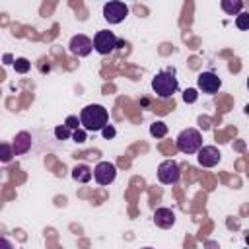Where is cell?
Here are the masks:
<instances>
[{
	"label": "cell",
	"instance_id": "24",
	"mask_svg": "<svg viewBox=\"0 0 249 249\" xmlns=\"http://www.w3.org/2000/svg\"><path fill=\"white\" fill-rule=\"evenodd\" d=\"M0 249H14V243L8 237H0Z\"/></svg>",
	"mask_w": 249,
	"mask_h": 249
},
{
	"label": "cell",
	"instance_id": "26",
	"mask_svg": "<svg viewBox=\"0 0 249 249\" xmlns=\"http://www.w3.org/2000/svg\"><path fill=\"white\" fill-rule=\"evenodd\" d=\"M142 249H154V247H142Z\"/></svg>",
	"mask_w": 249,
	"mask_h": 249
},
{
	"label": "cell",
	"instance_id": "14",
	"mask_svg": "<svg viewBox=\"0 0 249 249\" xmlns=\"http://www.w3.org/2000/svg\"><path fill=\"white\" fill-rule=\"evenodd\" d=\"M220 6H222V10H224L228 16H237V14H241V10H243V2H241V0H222Z\"/></svg>",
	"mask_w": 249,
	"mask_h": 249
},
{
	"label": "cell",
	"instance_id": "12",
	"mask_svg": "<svg viewBox=\"0 0 249 249\" xmlns=\"http://www.w3.org/2000/svg\"><path fill=\"white\" fill-rule=\"evenodd\" d=\"M31 148V134L21 130L14 136V142H12V150H14V156H21V154H27Z\"/></svg>",
	"mask_w": 249,
	"mask_h": 249
},
{
	"label": "cell",
	"instance_id": "3",
	"mask_svg": "<svg viewBox=\"0 0 249 249\" xmlns=\"http://www.w3.org/2000/svg\"><path fill=\"white\" fill-rule=\"evenodd\" d=\"M202 146V134L196 128H185L177 136V150L183 154H196Z\"/></svg>",
	"mask_w": 249,
	"mask_h": 249
},
{
	"label": "cell",
	"instance_id": "17",
	"mask_svg": "<svg viewBox=\"0 0 249 249\" xmlns=\"http://www.w3.org/2000/svg\"><path fill=\"white\" fill-rule=\"evenodd\" d=\"M14 68H16V72H19V74H27V72H29V68H31V62H29L27 58L19 56V58H16V60H14Z\"/></svg>",
	"mask_w": 249,
	"mask_h": 249
},
{
	"label": "cell",
	"instance_id": "1",
	"mask_svg": "<svg viewBox=\"0 0 249 249\" xmlns=\"http://www.w3.org/2000/svg\"><path fill=\"white\" fill-rule=\"evenodd\" d=\"M105 124H109V113L103 105L91 103V105H86L80 111V126L86 132H97Z\"/></svg>",
	"mask_w": 249,
	"mask_h": 249
},
{
	"label": "cell",
	"instance_id": "23",
	"mask_svg": "<svg viewBox=\"0 0 249 249\" xmlns=\"http://www.w3.org/2000/svg\"><path fill=\"white\" fill-rule=\"evenodd\" d=\"M101 134H103V138H113V136L117 134V130H115L113 124H105V126L101 128Z\"/></svg>",
	"mask_w": 249,
	"mask_h": 249
},
{
	"label": "cell",
	"instance_id": "2",
	"mask_svg": "<svg viewBox=\"0 0 249 249\" xmlns=\"http://www.w3.org/2000/svg\"><path fill=\"white\" fill-rule=\"evenodd\" d=\"M179 88V82L175 78V74L171 70H163V72H158L154 78H152V89L158 97L161 99H167V97H173V93L177 91Z\"/></svg>",
	"mask_w": 249,
	"mask_h": 249
},
{
	"label": "cell",
	"instance_id": "9",
	"mask_svg": "<svg viewBox=\"0 0 249 249\" xmlns=\"http://www.w3.org/2000/svg\"><path fill=\"white\" fill-rule=\"evenodd\" d=\"M68 49H70V53L76 54V56H88V54L93 51V43H91V39H89L88 35L78 33V35H74V37L70 39Z\"/></svg>",
	"mask_w": 249,
	"mask_h": 249
},
{
	"label": "cell",
	"instance_id": "10",
	"mask_svg": "<svg viewBox=\"0 0 249 249\" xmlns=\"http://www.w3.org/2000/svg\"><path fill=\"white\" fill-rule=\"evenodd\" d=\"M222 154L216 146H200V150L196 152V161L202 165V167H214L218 165Z\"/></svg>",
	"mask_w": 249,
	"mask_h": 249
},
{
	"label": "cell",
	"instance_id": "16",
	"mask_svg": "<svg viewBox=\"0 0 249 249\" xmlns=\"http://www.w3.org/2000/svg\"><path fill=\"white\" fill-rule=\"evenodd\" d=\"M12 158H14L12 144H8V142H0V161H2V163H10Z\"/></svg>",
	"mask_w": 249,
	"mask_h": 249
},
{
	"label": "cell",
	"instance_id": "7",
	"mask_svg": "<svg viewBox=\"0 0 249 249\" xmlns=\"http://www.w3.org/2000/svg\"><path fill=\"white\" fill-rule=\"evenodd\" d=\"M91 175L99 185H111L115 181V177H117V165L111 163V161H99L93 167Z\"/></svg>",
	"mask_w": 249,
	"mask_h": 249
},
{
	"label": "cell",
	"instance_id": "20",
	"mask_svg": "<svg viewBox=\"0 0 249 249\" xmlns=\"http://www.w3.org/2000/svg\"><path fill=\"white\" fill-rule=\"evenodd\" d=\"M196 97H198V93H196L195 88H189V89H185V93H183V101H185V103H195Z\"/></svg>",
	"mask_w": 249,
	"mask_h": 249
},
{
	"label": "cell",
	"instance_id": "6",
	"mask_svg": "<svg viewBox=\"0 0 249 249\" xmlns=\"http://www.w3.org/2000/svg\"><path fill=\"white\" fill-rule=\"evenodd\" d=\"M126 16H128V6L124 2L113 0V2H107L103 6V18L109 23H121V21H124Z\"/></svg>",
	"mask_w": 249,
	"mask_h": 249
},
{
	"label": "cell",
	"instance_id": "25",
	"mask_svg": "<svg viewBox=\"0 0 249 249\" xmlns=\"http://www.w3.org/2000/svg\"><path fill=\"white\" fill-rule=\"evenodd\" d=\"M4 60H6V64H10V62L14 64V60H12V56H10V54H6V56H4Z\"/></svg>",
	"mask_w": 249,
	"mask_h": 249
},
{
	"label": "cell",
	"instance_id": "22",
	"mask_svg": "<svg viewBox=\"0 0 249 249\" xmlns=\"http://www.w3.org/2000/svg\"><path fill=\"white\" fill-rule=\"evenodd\" d=\"M72 140H74L76 144H84V142H86V130H84V128L72 130Z\"/></svg>",
	"mask_w": 249,
	"mask_h": 249
},
{
	"label": "cell",
	"instance_id": "5",
	"mask_svg": "<svg viewBox=\"0 0 249 249\" xmlns=\"http://www.w3.org/2000/svg\"><path fill=\"white\" fill-rule=\"evenodd\" d=\"M117 35L113 33V31H109V29H101V31H97L95 33V37H93V49L99 53V54H109V53H113L115 49H117Z\"/></svg>",
	"mask_w": 249,
	"mask_h": 249
},
{
	"label": "cell",
	"instance_id": "15",
	"mask_svg": "<svg viewBox=\"0 0 249 249\" xmlns=\"http://www.w3.org/2000/svg\"><path fill=\"white\" fill-rule=\"evenodd\" d=\"M150 134L156 136V138H163L167 134V124L163 121H154L150 124Z\"/></svg>",
	"mask_w": 249,
	"mask_h": 249
},
{
	"label": "cell",
	"instance_id": "8",
	"mask_svg": "<svg viewBox=\"0 0 249 249\" xmlns=\"http://www.w3.org/2000/svg\"><path fill=\"white\" fill-rule=\"evenodd\" d=\"M220 86H222V80H220L218 74H214V72H200L198 78H196V88H198L202 93L212 95V93H216V91L220 89Z\"/></svg>",
	"mask_w": 249,
	"mask_h": 249
},
{
	"label": "cell",
	"instance_id": "13",
	"mask_svg": "<svg viewBox=\"0 0 249 249\" xmlns=\"http://www.w3.org/2000/svg\"><path fill=\"white\" fill-rule=\"evenodd\" d=\"M72 179L78 181V183H88L91 179V169L86 165V163H78L74 169H72Z\"/></svg>",
	"mask_w": 249,
	"mask_h": 249
},
{
	"label": "cell",
	"instance_id": "21",
	"mask_svg": "<svg viewBox=\"0 0 249 249\" xmlns=\"http://www.w3.org/2000/svg\"><path fill=\"white\" fill-rule=\"evenodd\" d=\"M64 126H68L70 130L82 128V126H80V119H78L76 115H70V117H66V121H64Z\"/></svg>",
	"mask_w": 249,
	"mask_h": 249
},
{
	"label": "cell",
	"instance_id": "11",
	"mask_svg": "<svg viewBox=\"0 0 249 249\" xmlns=\"http://www.w3.org/2000/svg\"><path fill=\"white\" fill-rule=\"evenodd\" d=\"M154 224L161 230H167L175 224V212L171 208H156L154 212Z\"/></svg>",
	"mask_w": 249,
	"mask_h": 249
},
{
	"label": "cell",
	"instance_id": "19",
	"mask_svg": "<svg viewBox=\"0 0 249 249\" xmlns=\"http://www.w3.org/2000/svg\"><path fill=\"white\" fill-rule=\"evenodd\" d=\"M235 25H237L239 29H247V27H249V14H245V12H241V14H237V19H235Z\"/></svg>",
	"mask_w": 249,
	"mask_h": 249
},
{
	"label": "cell",
	"instance_id": "18",
	"mask_svg": "<svg viewBox=\"0 0 249 249\" xmlns=\"http://www.w3.org/2000/svg\"><path fill=\"white\" fill-rule=\"evenodd\" d=\"M54 136H56V140H66V138L72 136V130L68 126H64V124H58L54 128Z\"/></svg>",
	"mask_w": 249,
	"mask_h": 249
},
{
	"label": "cell",
	"instance_id": "4",
	"mask_svg": "<svg viewBox=\"0 0 249 249\" xmlns=\"http://www.w3.org/2000/svg\"><path fill=\"white\" fill-rule=\"evenodd\" d=\"M181 177V167L175 160H163L158 165V179L163 185H175Z\"/></svg>",
	"mask_w": 249,
	"mask_h": 249
}]
</instances>
